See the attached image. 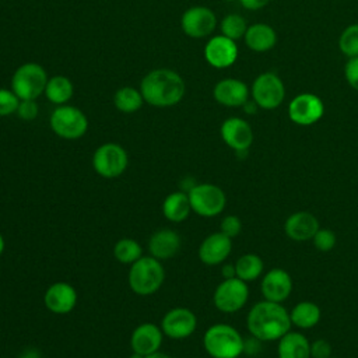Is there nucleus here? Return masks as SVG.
Returning <instances> with one entry per match:
<instances>
[{"label":"nucleus","mask_w":358,"mask_h":358,"mask_svg":"<svg viewBox=\"0 0 358 358\" xmlns=\"http://www.w3.org/2000/svg\"><path fill=\"white\" fill-rule=\"evenodd\" d=\"M289 312L278 302L260 301L255 303L246 317V327L259 341H275L291 330Z\"/></svg>","instance_id":"1"},{"label":"nucleus","mask_w":358,"mask_h":358,"mask_svg":"<svg viewBox=\"0 0 358 358\" xmlns=\"http://www.w3.org/2000/svg\"><path fill=\"white\" fill-rule=\"evenodd\" d=\"M185 91L183 78L171 69H154L140 83L144 102L155 108H169L179 103L185 96Z\"/></svg>","instance_id":"2"},{"label":"nucleus","mask_w":358,"mask_h":358,"mask_svg":"<svg viewBox=\"0 0 358 358\" xmlns=\"http://www.w3.org/2000/svg\"><path fill=\"white\" fill-rule=\"evenodd\" d=\"M203 345L211 358H238L245 352V340L231 324L210 326L203 336Z\"/></svg>","instance_id":"3"},{"label":"nucleus","mask_w":358,"mask_h":358,"mask_svg":"<svg viewBox=\"0 0 358 358\" xmlns=\"http://www.w3.org/2000/svg\"><path fill=\"white\" fill-rule=\"evenodd\" d=\"M165 280V270L161 260L152 256H141L129 270V285L137 295L145 296L157 292Z\"/></svg>","instance_id":"4"},{"label":"nucleus","mask_w":358,"mask_h":358,"mask_svg":"<svg viewBox=\"0 0 358 358\" xmlns=\"http://www.w3.org/2000/svg\"><path fill=\"white\" fill-rule=\"evenodd\" d=\"M53 133L64 140H77L88 130V119L85 113L73 105H59L49 117Z\"/></svg>","instance_id":"5"},{"label":"nucleus","mask_w":358,"mask_h":358,"mask_svg":"<svg viewBox=\"0 0 358 358\" xmlns=\"http://www.w3.org/2000/svg\"><path fill=\"white\" fill-rule=\"evenodd\" d=\"M48 78L46 70L41 64L24 63L11 77V90L20 99H36L45 92Z\"/></svg>","instance_id":"6"},{"label":"nucleus","mask_w":358,"mask_h":358,"mask_svg":"<svg viewBox=\"0 0 358 358\" xmlns=\"http://www.w3.org/2000/svg\"><path fill=\"white\" fill-rule=\"evenodd\" d=\"M192 211L200 217H215L221 214L227 204L224 190L213 183H199L187 192Z\"/></svg>","instance_id":"7"},{"label":"nucleus","mask_w":358,"mask_h":358,"mask_svg":"<svg viewBox=\"0 0 358 358\" xmlns=\"http://www.w3.org/2000/svg\"><path fill=\"white\" fill-rule=\"evenodd\" d=\"M129 165L126 150L116 143H105L99 145L92 155V166L95 172L106 179L120 176Z\"/></svg>","instance_id":"8"},{"label":"nucleus","mask_w":358,"mask_h":358,"mask_svg":"<svg viewBox=\"0 0 358 358\" xmlns=\"http://www.w3.org/2000/svg\"><path fill=\"white\" fill-rule=\"evenodd\" d=\"M249 298V287L238 277L224 278L215 288L213 302L220 312L235 313L241 310Z\"/></svg>","instance_id":"9"},{"label":"nucleus","mask_w":358,"mask_h":358,"mask_svg":"<svg viewBox=\"0 0 358 358\" xmlns=\"http://www.w3.org/2000/svg\"><path fill=\"white\" fill-rule=\"evenodd\" d=\"M255 103L262 109H275L281 105L285 96L282 80L273 71H266L257 76L250 88Z\"/></svg>","instance_id":"10"},{"label":"nucleus","mask_w":358,"mask_h":358,"mask_svg":"<svg viewBox=\"0 0 358 358\" xmlns=\"http://www.w3.org/2000/svg\"><path fill=\"white\" fill-rule=\"evenodd\" d=\"M324 115L323 101L310 92H303L292 98L288 105L289 119L299 126H310Z\"/></svg>","instance_id":"11"},{"label":"nucleus","mask_w":358,"mask_h":358,"mask_svg":"<svg viewBox=\"0 0 358 358\" xmlns=\"http://www.w3.org/2000/svg\"><path fill=\"white\" fill-rule=\"evenodd\" d=\"M217 27V17L211 8L204 6H193L187 8L180 18V28L190 38H206L213 34Z\"/></svg>","instance_id":"12"},{"label":"nucleus","mask_w":358,"mask_h":358,"mask_svg":"<svg viewBox=\"0 0 358 358\" xmlns=\"http://www.w3.org/2000/svg\"><path fill=\"white\" fill-rule=\"evenodd\" d=\"M197 327L196 315L187 308H173L161 320L162 333L173 340H182L194 333Z\"/></svg>","instance_id":"13"},{"label":"nucleus","mask_w":358,"mask_h":358,"mask_svg":"<svg viewBox=\"0 0 358 358\" xmlns=\"http://www.w3.org/2000/svg\"><path fill=\"white\" fill-rule=\"evenodd\" d=\"M220 134L222 141L236 152H245L253 143V130L250 124L241 117H228L222 122Z\"/></svg>","instance_id":"14"},{"label":"nucleus","mask_w":358,"mask_h":358,"mask_svg":"<svg viewBox=\"0 0 358 358\" xmlns=\"http://www.w3.org/2000/svg\"><path fill=\"white\" fill-rule=\"evenodd\" d=\"M260 289L266 301L282 303L292 292V278L284 268H271L263 275Z\"/></svg>","instance_id":"15"},{"label":"nucleus","mask_w":358,"mask_h":358,"mask_svg":"<svg viewBox=\"0 0 358 358\" xmlns=\"http://www.w3.org/2000/svg\"><path fill=\"white\" fill-rule=\"evenodd\" d=\"M204 57L210 66L215 69H225L236 62L238 46L235 41L224 35H217L210 38L206 43Z\"/></svg>","instance_id":"16"},{"label":"nucleus","mask_w":358,"mask_h":358,"mask_svg":"<svg viewBox=\"0 0 358 358\" xmlns=\"http://www.w3.org/2000/svg\"><path fill=\"white\" fill-rule=\"evenodd\" d=\"M232 250V239L222 232H214L206 236L199 246V259L206 266H218L224 263Z\"/></svg>","instance_id":"17"},{"label":"nucleus","mask_w":358,"mask_h":358,"mask_svg":"<svg viewBox=\"0 0 358 358\" xmlns=\"http://www.w3.org/2000/svg\"><path fill=\"white\" fill-rule=\"evenodd\" d=\"M45 306L56 315H66L71 312L77 303V292L74 287L64 281L53 282L45 292Z\"/></svg>","instance_id":"18"},{"label":"nucleus","mask_w":358,"mask_h":358,"mask_svg":"<svg viewBox=\"0 0 358 358\" xmlns=\"http://www.w3.org/2000/svg\"><path fill=\"white\" fill-rule=\"evenodd\" d=\"M162 337L164 333L161 327H158L154 323H143L133 330L130 337V345L134 354L145 357L159 351Z\"/></svg>","instance_id":"19"},{"label":"nucleus","mask_w":358,"mask_h":358,"mask_svg":"<svg viewBox=\"0 0 358 358\" xmlns=\"http://www.w3.org/2000/svg\"><path fill=\"white\" fill-rule=\"evenodd\" d=\"M213 96L220 105L238 108L249 101V88L238 78H224L214 85Z\"/></svg>","instance_id":"20"},{"label":"nucleus","mask_w":358,"mask_h":358,"mask_svg":"<svg viewBox=\"0 0 358 358\" xmlns=\"http://www.w3.org/2000/svg\"><path fill=\"white\" fill-rule=\"evenodd\" d=\"M320 228L317 218L309 211H296L284 222L285 235L295 242L310 241Z\"/></svg>","instance_id":"21"},{"label":"nucleus","mask_w":358,"mask_h":358,"mask_svg":"<svg viewBox=\"0 0 358 358\" xmlns=\"http://www.w3.org/2000/svg\"><path fill=\"white\" fill-rule=\"evenodd\" d=\"M180 249V236L169 229L162 228L155 231L148 239L150 256L158 260H166L173 257Z\"/></svg>","instance_id":"22"},{"label":"nucleus","mask_w":358,"mask_h":358,"mask_svg":"<svg viewBox=\"0 0 358 358\" xmlns=\"http://www.w3.org/2000/svg\"><path fill=\"white\" fill-rule=\"evenodd\" d=\"M278 358H310V341L299 331H288L278 340Z\"/></svg>","instance_id":"23"},{"label":"nucleus","mask_w":358,"mask_h":358,"mask_svg":"<svg viewBox=\"0 0 358 358\" xmlns=\"http://www.w3.org/2000/svg\"><path fill=\"white\" fill-rule=\"evenodd\" d=\"M243 39L249 49L255 52H267L277 43V34L270 25L257 22L248 27Z\"/></svg>","instance_id":"24"},{"label":"nucleus","mask_w":358,"mask_h":358,"mask_svg":"<svg viewBox=\"0 0 358 358\" xmlns=\"http://www.w3.org/2000/svg\"><path fill=\"white\" fill-rule=\"evenodd\" d=\"M190 211L189 196L185 192H172L162 201V214L171 222L185 221Z\"/></svg>","instance_id":"25"},{"label":"nucleus","mask_w":358,"mask_h":358,"mask_svg":"<svg viewBox=\"0 0 358 358\" xmlns=\"http://www.w3.org/2000/svg\"><path fill=\"white\" fill-rule=\"evenodd\" d=\"M45 96L55 105H66L74 94V85L71 80L66 76H53L48 78L45 87Z\"/></svg>","instance_id":"26"},{"label":"nucleus","mask_w":358,"mask_h":358,"mask_svg":"<svg viewBox=\"0 0 358 358\" xmlns=\"http://www.w3.org/2000/svg\"><path fill=\"white\" fill-rule=\"evenodd\" d=\"M320 308L310 301L298 302L289 312L291 324L298 329H310L320 320Z\"/></svg>","instance_id":"27"},{"label":"nucleus","mask_w":358,"mask_h":358,"mask_svg":"<svg viewBox=\"0 0 358 358\" xmlns=\"http://www.w3.org/2000/svg\"><path fill=\"white\" fill-rule=\"evenodd\" d=\"M264 263L256 253H245L235 262V274L238 278L248 281H255L263 274Z\"/></svg>","instance_id":"28"},{"label":"nucleus","mask_w":358,"mask_h":358,"mask_svg":"<svg viewBox=\"0 0 358 358\" xmlns=\"http://www.w3.org/2000/svg\"><path fill=\"white\" fill-rule=\"evenodd\" d=\"M144 103V98L140 90L134 87H122L113 95V105L117 110L123 113H134Z\"/></svg>","instance_id":"29"},{"label":"nucleus","mask_w":358,"mask_h":358,"mask_svg":"<svg viewBox=\"0 0 358 358\" xmlns=\"http://www.w3.org/2000/svg\"><path fill=\"white\" fill-rule=\"evenodd\" d=\"M113 256L123 264H133L143 256V248L136 239L122 238L113 246Z\"/></svg>","instance_id":"30"},{"label":"nucleus","mask_w":358,"mask_h":358,"mask_svg":"<svg viewBox=\"0 0 358 358\" xmlns=\"http://www.w3.org/2000/svg\"><path fill=\"white\" fill-rule=\"evenodd\" d=\"M220 29H221V35H224L232 41H236V39L245 36L248 24L242 15L228 14L221 20Z\"/></svg>","instance_id":"31"},{"label":"nucleus","mask_w":358,"mask_h":358,"mask_svg":"<svg viewBox=\"0 0 358 358\" xmlns=\"http://www.w3.org/2000/svg\"><path fill=\"white\" fill-rule=\"evenodd\" d=\"M338 48L348 59L358 56V22L348 25L341 32L338 38Z\"/></svg>","instance_id":"32"},{"label":"nucleus","mask_w":358,"mask_h":358,"mask_svg":"<svg viewBox=\"0 0 358 358\" xmlns=\"http://www.w3.org/2000/svg\"><path fill=\"white\" fill-rule=\"evenodd\" d=\"M312 241H313L315 248L319 252H330L336 246L337 238H336V234L331 229L319 228L317 232L315 234V236L312 238Z\"/></svg>","instance_id":"33"},{"label":"nucleus","mask_w":358,"mask_h":358,"mask_svg":"<svg viewBox=\"0 0 358 358\" xmlns=\"http://www.w3.org/2000/svg\"><path fill=\"white\" fill-rule=\"evenodd\" d=\"M20 98L13 90L0 88V116H10L17 112Z\"/></svg>","instance_id":"34"},{"label":"nucleus","mask_w":358,"mask_h":358,"mask_svg":"<svg viewBox=\"0 0 358 358\" xmlns=\"http://www.w3.org/2000/svg\"><path fill=\"white\" fill-rule=\"evenodd\" d=\"M241 229H242V222L239 220L238 215H225L222 220H221V224H220V232H222L224 235L229 236L231 239L238 236L241 234Z\"/></svg>","instance_id":"35"},{"label":"nucleus","mask_w":358,"mask_h":358,"mask_svg":"<svg viewBox=\"0 0 358 358\" xmlns=\"http://www.w3.org/2000/svg\"><path fill=\"white\" fill-rule=\"evenodd\" d=\"M15 113L22 120H34L39 113V106L36 103V99H20Z\"/></svg>","instance_id":"36"},{"label":"nucleus","mask_w":358,"mask_h":358,"mask_svg":"<svg viewBox=\"0 0 358 358\" xmlns=\"http://www.w3.org/2000/svg\"><path fill=\"white\" fill-rule=\"evenodd\" d=\"M344 76L347 83L358 91V56L350 57L344 66Z\"/></svg>","instance_id":"37"},{"label":"nucleus","mask_w":358,"mask_h":358,"mask_svg":"<svg viewBox=\"0 0 358 358\" xmlns=\"http://www.w3.org/2000/svg\"><path fill=\"white\" fill-rule=\"evenodd\" d=\"M331 345L324 338H317L310 343V358H330Z\"/></svg>","instance_id":"38"},{"label":"nucleus","mask_w":358,"mask_h":358,"mask_svg":"<svg viewBox=\"0 0 358 358\" xmlns=\"http://www.w3.org/2000/svg\"><path fill=\"white\" fill-rule=\"evenodd\" d=\"M239 1L243 8L255 11V10H259V8H263L264 6H267L270 0H239Z\"/></svg>","instance_id":"39"},{"label":"nucleus","mask_w":358,"mask_h":358,"mask_svg":"<svg viewBox=\"0 0 358 358\" xmlns=\"http://www.w3.org/2000/svg\"><path fill=\"white\" fill-rule=\"evenodd\" d=\"M221 273H222V277H224V278L236 277V274H235V264H224Z\"/></svg>","instance_id":"40"},{"label":"nucleus","mask_w":358,"mask_h":358,"mask_svg":"<svg viewBox=\"0 0 358 358\" xmlns=\"http://www.w3.org/2000/svg\"><path fill=\"white\" fill-rule=\"evenodd\" d=\"M143 358H171V357H169V355H166V354H164V352L157 351V352H152V354L145 355V357H143Z\"/></svg>","instance_id":"41"},{"label":"nucleus","mask_w":358,"mask_h":358,"mask_svg":"<svg viewBox=\"0 0 358 358\" xmlns=\"http://www.w3.org/2000/svg\"><path fill=\"white\" fill-rule=\"evenodd\" d=\"M21 358H38V355L34 351H27V352H24V355Z\"/></svg>","instance_id":"42"},{"label":"nucleus","mask_w":358,"mask_h":358,"mask_svg":"<svg viewBox=\"0 0 358 358\" xmlns=\"http://www.w3.org/2000/svg\"><path fill=\"white\" fill-rule=\"evenodd\" d=\"M4 248H6V242H4V238H3V235L0 234V256H1V253L4 252Z\"/></svg>","instance_id":"43"},{"label":"nucleus","mask_w":358,"mask_h":358,"mask_svg":"<svg viewBox=\"0 0 358 358\" xmlns=\"http://www.w3.org/2000/svg\"><path fill=\"white\" fill-rule=\"evenodd\" d=\"M224 1H235V0H224Z\"/></svg>","instance_id":"44"},{"label":"nucleus","mask_w":358,"mask_h":358,"mask_svg":"<svg viewBox=\"0 0 358 358\" xmlns=\"http://www.w3.org/2000/svg\"><path fill=\"white\" fill-rule=\"evenodd\" d=\"M330 358H331V357H330Z\"/></svg>","instance_id":"45"}]
</instances>
